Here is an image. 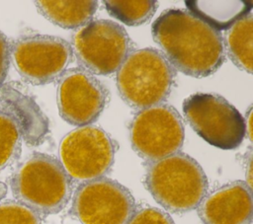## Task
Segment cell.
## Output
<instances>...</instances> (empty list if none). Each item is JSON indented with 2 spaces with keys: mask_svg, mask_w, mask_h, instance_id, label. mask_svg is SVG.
<instances>
[{
  "mask_svg": "<svg viewBox=\"0 0 253 224\" xmlns=\"http://www.w3.org/2000/svg\"><path fill=\"white\" fill-rule=\"evenodd\" d=\"M151 34L172 67L187 76L209 77L225 61L221 34L186 10L163 11Z\"/></svg>",
  "mask_w": 253,
  "mask_h": 224,
  "instance_id": "cell-1",
  "label": "cell"
},
{
  "mask_svg": "<svg viewBox=\"0 0 253 224\" xmlns=\"http://www.w3.org/2000/svg\"><path fill=\"white\" fill-rule=\"evenodd\" d=\"M144 185L152 197L172 213L196 209L208 191V178L201 165L186 153L178 152L150 162Z\"/></svg>",
  "mask_w": 253,
  "mask_h": 224,
  "instance_id": "cell-2",
  "label": "cell"
},
{
  "mask_svg": "<svg viewBox=\"0 0 253 224\" xmlns=\"http://www.w3.org/2000/svg\"><path fill=\"white\" fill-rule=\"evenodd\" d=\"M10 187L18 202L45 216L63 210L71 198L73 182L59 160L34 153L16 169Z\"/></svg>",
  "mask_w": 253,
  "mask_h": 224,
  "instance_id": "cell-3",
  "label": "cell"
},
{
  "mask_svg": "<svg viewBox=\"0 0 253 224\" xmlns=\"http://www.w3.org/2000/svg\"><path fill=\"white\" fill-rule=\"evenodd\" d=\"M176 70L156 48L132 50L117 71L121 98L134 110L162 104L170 95Z\"/></svg>",
  "mask_w": 253,
  "mask_h": 224,
  "instance_id": "cell-4",
  "label": "cell"
},
{
  "mask_svg": "<svg viewBox=\"0 0 253 224\" xmlns=\"http://www.w3.org/2000/svg\"><path fill=\"white\" fill-rule=\"evenodd\" d=\"M183 112L194 131L213 147L235 149L246 136V120L220 95L193 94L184 100Z\"/></svg>",
  "mask_w": 253,
  "mask_h": 224,
  "instance_id": "cell-5",
  "label": "cell"
},
{
  "mask_svg": "<svg viewBox=\"0 0 253 224\" xmlns=\"http://www.w3.org/2000/svg\"><path fill=\"white\" fill-rule=\"evenodd\" d=\"M72 46L81 68L103 76L117 72L133 49L125 28L107 19L91 21L82 27L73 36Z\"/></svg>",
  "mask_w": 253,
  "mask_h": 224,
  "instance_id": "cell-6",
  "label": "cell"
},
{
  "mask_svg": "<svg viewBox=\"0 0 253 224\" xmlns=\"http://www.w3.org/2000/svg\"><path fill=\"white\" fill-rule=\"evenodd\" d=\"M117 143L101 127L86 125L67 133L59 146L60 163L72 182L104 178L115 161Z\"/></svg>",
  "mask_w": 253,
  "mask_h": 224,
  "instance_id": "cell-7",
  "label": "cell"
},
{
  "mask_svg": "<svg viewBox=\"0 0 253 224\" xmlns=\"http://www.w3.org/2000/svg\"><path fill=\"white\" fill-rule=\"evenodd\" d=\"M129 131L132 149L148 162L178 153L184 144L183 119L174 107L164 103L139 111Z\"/></svg>",
  "mask_w": 253,
  "mask_h": 224,
  "instance_id": "cell-8",
  "label": "cell"
},
{
  "mask_svg": "<svg viewBox=\"0 0 253 224\" xmlns=\"http://www.w3.org/2000/svg\"><path fill=\"white\" fill-rule=\"evenodd\" d=\"M72 56L70 43L55 36H23L11 46L16 70L26 82L36 86L46 85L59 78Z\"/></svg>",
  "mask_w": 253,
  "mask_h": 224,
  "instance_id": "cell-9",
  "label": "cell"
},
{
  "mask_svg": "<svg viewBox=\"0 0 253 224\" xmlns=\"http://www.w3.org/2000/svg\"><path fill=\"white\" fill-rule=\"evenodd\" d=\"M134 211L130 191L106 177L80 184L72 196L71 213L82 224H126Z\"/></svg>",
  "mask_w": 253,
  "mask_h": 224,
  "instance_id": "cell-10",
  "label": "cell"
},
{
  "mask_svg": "<svg viewBox=\"0 0 253 224\" xmlns=\"http://www.w3.org/2000/svg\"><path fill=\"white\" fill-rule=\"evenodd\" d=\"M109 100V92L92 73L81 67L65 70L57 86V106L61 118L76 126L95 122Z\"/></svg>",
  "mask_w": 253,
  "mask_h": 224,
  "instance_id": "cell-11",
  "label": "cell"
},
{
  "mask_svg": "<svg viewBox=\"0 0 253 224\" xmlns=\"http://www.w3.org/2000/svg\"><path fill=\"white\" fill-rule=\"evenodd\" d=\"M204 224H251V187L244 181L225 184L205 195L198 206Z\"/></svg>",
  "mask_w": 253,
  "mask_h": 224,
  "instance_id": "cell-12",
  "label": "cell"
},
{
  "mask_svg": "<svg viewBox=\"0 0 253 224\" xmlns=\"http://www.w3.org/2000/svg\"><path fill=\"white\" fill-rule=\"evenodd\" d=\"M185 5L190 14L219 32L228 30L238 20L249 14L253 2L250 0H187Z\"/></svg>",
  "mask_w": 253,
  "mask_h": 224,
  "instance_id": "cell-13",
  "label": "cell"
},
{
  "mask_svg": "<svg viewBox=\"0 0 253 224\" xmlns=\"http://www.w3.org/2000/svg\"><path fill=\"white\" fill-rule=\"evenodd\" d=\"M39 12L52 24L75 30L91 22L98 9V1H36Z\"/></svg>",
  "mask_w": 253,
  "mask_h": 224,
  "instance_id": "cell-14",
  "label": "cell"
},
{
  "mask_svg": "<svg viewBox=\"0 0 253 224\" xmlns=\"http://www.w3.org/2000/svg\"><path fill=\"white\" fill-rule=\"evenodd\" d=\"M230 60L241 70L252 73L253 16L250 12L229 28L223 39Z\"/></svg>",
  "mask_w": 253,
  "mask_h": 224,
  "instance_id": "cell-15",
  "label": "cell"
},
{
  "mask_svg": "<svg viewBox=\"0 0 253 224\" xmlns=\"http://www.w3.org/2000/svg\"><path fill=\"white\" fill-rule=\"evenodd\" d=\"M103 3L112 17L130 27L146 24L154 16L158 7V2L155 0H105Z\"/></svg>",
  "mask_w": 253,
  "mask_h": 224,
  "instance_id": "cell-16",
  "label": "cell"
},
{
  "mask_svg": "<svg viewBox=\"0 0 253 224\" xmlns=\"http://www.w3.org/2000/svg\"><path fill=\"white\" fill-rule=\"evenodd\" d=\"M22 130L11 114L0 112V172L13 163L21 152Z\"/></svg>",
  "mask_w": 253,
  "mask_h": 224,
  "instance_id": "cell-17",
  "label": "cell"
},
{
  "mask_svg": "<svg viewBox=\"0 0 253 224\" xmlns=\"http://www.w3.org/2000/svg\"><path fill=\"white\" fill-rule=\"evenodd\" d=\"M0 224H42L41 216L17 200L0 202Z\"/></svg>",
  "mask_w": 253,
  "mask_h": 224,
  "instance_id": "cell-18",
  "label": "cell"
},
{
  "mask_svg": "<svg viewBox=\"0 0 253 224\" xmlns=\"http://www.w3.org/2000/svg\"><path fill=\"white\" fill-rule=\"evenodd\" d=\"M126 224H175L165 211L156 207H142L135 210Z\"/></svg>",
  "mask_w": 253,
  "mask_h": 224,
  "instance_id": "cell-19",
  "label": "cell"
},
{
  "mask_svg": "<svg viewBox=\"0 0 253 224\" xmlns=\"http://www.w3.org/2000/svg\"><path fill=\"white\" fill-rule=\"evenodd\" d=\"M11 59V46L6 36L0 32V86L6 79Z\"/></svg>",
  "mask_w": 253,
  "mask_h": 224,
  "instance_id": "cell-20",
  "label": "cell"
},
{
  "mask_svg": "<svg viewBox=\"0 0 253 224\" xmlns=\"http://www.w3.org/2000/svg\"><path fill=\"white\" fill-rule=\"evenodd\" d=\"M6 192H7V187L3 183L0 182V202L3 199V197L5 196Z\"/></svg>",
  "mask_w": 253,
  "mask_h": 224,
  "instance_id": "cell-21",
  "label": "cell"
}]
</instances>
